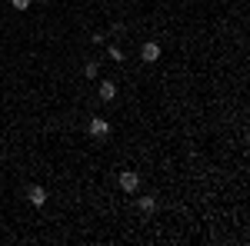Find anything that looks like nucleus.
<instances>
[{
	"label": "nucleus",
	"instance_id": "nucleus-1",
	"mask_svg": "<svg viewBox=\"0 0 250 246\" xmlns=\"http://www.w3.org/2000/svg\"><path fill=\"white\" fill-rule=\"evenodd\" d=\"M140 60H144V63H157V60H160V43L147 40V43L140 47Z\"/></svg>",
	"mask_w": 250,
	"mask_h": 246
},
{
	"label": "nucleus",
	"instance_id": "nucleus-2",
	"mask_svg": "<svg viewBox=\"0 0 250 246\" xmlns=\"http://www.w3.org/2000/svg\"><path fill=\"white\" fill-rule=\"evenodd\" d=\"M87 130H90V136H97V140H104V136H110V123H107L104 116H94Z\"/></svg>",
	"mask_w": 250,
	"mask_h": 246
},
{
	"label": "nucleus",
	"instance_id": "nucleus-3",
	"mask_svg": "<svg viewBox=\"0 0 250 246\" xmlns=\"http://www.w3.org/2000/svg\"><path fill=\"white\" fill-rule=\"evenodd\" d=\"M137 187H140V176H137L134 170L120 173V189H124V193H137Z\"/></svg>",
	"mask_w": 250,
	"mask_h": 246
},
{
	"label": "nucleus",
	"instance_id": "nucleus-4",
	"mask_svg": "<svg viewBox=\"0 0 250 246\" xmlns=\"http://www.w3.org/2000/svg\"><path fill=\"white\" fill-rule=\"evenodd\" d=\"M27 200H30L34 207H43V203H47V189L37 187V183H34V187H27Z\"/></svg>",
	"mask_w": 250,
	"mask_h": 246
},
{
	"label": "nucleus",
	"instance_id": "nucleus-5",
	"mask_svg": "<svg viewBox=\"0 0 250 246\" xmlns=\"http://www.w3.org/2000/svg\"><path fill=\"white\" fill-rule=\"evenodd\" d=\"M97 90H100V100H107V103H110V100L117 96V83H114V80H104Z\"/></svg>",
	"mask_w": 250,
	"mask_h": 246
},
{
	"label": "nucleus",
	"instance_id": "nucleus-6",
	"mask_svg": "<svg viewBox=\"0 0 250 246\" xmlns=\"http://www.w3.org/2000/svg\"><path fill=\"white\" fill-rule=\"evenodd\" d=\"M97 70H100V63H97V60H90V63L83 67V76H87V80H94V76H97Z\"/></svg>",
	"mask_w": 250,
	"mask_h": 246
},
{
	"label": "nucleus",
	"instance_id": "nucleus-7",
	"mask_svg": "<svg viewBox=\"0 0 250 246\" xmlns=\"http://www.w3.org/2000/svg\"><path fill=\"white\" fill-rule=\"evenodd\" d=\"M154 207H157V203H154V196H144V200H140V209H147V213H150Z\"/></svg>",
	"mask_w": 250,
	"mask_h": 246
},
{
	"label": "nucleus",
	"instance_id": "nucleus-8",
	"mask_svg": "<svg viewBox=\"0 0 250 246\" xmlns=\"http://www.w3.org/2000/svg\"><path fill=\"white\" fill-rule=\"evenodd\" d=\"M110 60H117V63H120V60H124V50H120V47H110Z\"/></svg>",
	"mask_w": 250,
	"mask_h": 246
},
{
	"label": "nucleus",
	"instance_id": "nucleus-9",
	"mask_svg": "<svg viewBox=\"0 0 250 246\" xmlns=\"http://www.w3.org/2000/svg\"><path fill=\"white\" fill-rule=\"evenodd\" d=\"M10 3H14L17 10H27V7H30V0H10Z\"/></svg>",
	"mask_w": 250,
	"mask_h": 246
},
{
	"label": "nucleus",
	"instance_id": "nucleus-10",
	"mask_svg": "<svg viewBox=\"0 0 250 246\" xmlns=\"http://www.w3.org/2000/svg\"><path fill=\"white\" fill-rule=\"evenodd\" d=\"M40 3H47V0H40Z\"/></svg>",
	"mask_w": 250,
	"mask_h": 246
}]
</instances>
